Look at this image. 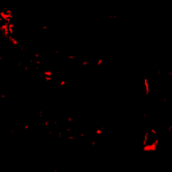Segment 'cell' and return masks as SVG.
<instances>
[{
    "label": "cell",
    "instance_id": "cell-1",
    "mask_svg": "<svg viewBox=\"0 0 172 172\" xmlns=\"http://www.w3.org/2000/svg\"><path fill=\"white\" fill-rule=\"evenodd\" d=\"M144 90H145V96L151 94V84H149V79L148 78H144Z\"/></svg>",
    "mask_w": 172,
    "mask_h": 172
}]
</instances>
